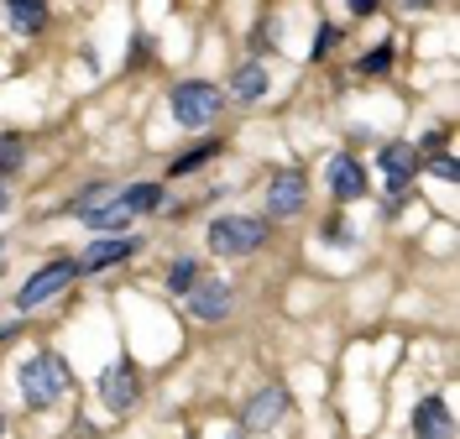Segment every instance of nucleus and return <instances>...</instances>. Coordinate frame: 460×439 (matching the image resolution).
<instances>
[{
    "label": "nucleus",
    "instance_id": "nucleus-12",
    "mask_svg": "<svg viewBox=\"0 0 460 439\" xmlns=\"http://www.w3.org/2000/svg\"><path fill=\"white\" fill-rule=\"evenodd\" d=\"M330 189H335V199H361L367 194V173H361V162L356 157H330Z\"/></svg>",
    "mask_w": 460,
    "mask_h": 439
},
{
    "label": "nucleus",
    "instance_id": "nucleus-18",
    "mask_svg": "<svg viewBox=\"0 0 460 439\" xmlns=\"http://www.w3.org/2000/svg\"><path fill=\"white\" fill-rule=\"evenodd\" d=\"M27 162V146H22V136H0V178L16 173Z\"/></svg>",
    "mask_w": 460,
    "mask_h": 439
},
{
    "label": "nucleus",
    "instance_id": "nucleus-11",
    "mask_svg": "<svg viewBox=\"0 0 460 439\" xmlns=\"http://www.w3.org/2000/svg\"><path fill=\"white\" fill-rule=\"evenodd\" d=\"M137 246H142L137 235H111V241H94V246L84 251V262H79V272H105V267L126 262V257H131Z\"/></svg>",
    "mask_w": 460,
    "mask_h": 439
},
{
    "label": "nucleus",
    "instance_id": "nucleus-24",
    "mask_svg": "<svg viewBox=\"0 0 460 439\" xmlns=\"http://www.w3.org/2000/svg\"><path fill=\"white\" fill-rule=\"evenodd\" d=\"M350 11H356V16H372V11H376V0H350Z\"/></svg>",
    "mask_w": 460,
    "mask_h": 439
},
{
    "label": "nucleus",
    "instance_id": "nucleus-23",
    "mask_svg": "<svg viewBox=\"0 0 460 439\" xmlns=\"http://www.w3.org/2000/svg\"><path fill=\"white\" fill-rule=\"evenodd\" d=\"M330 48H335V27H324V31H319V42H314V53H330Z\"/></svg>",
    "mask_w": 460,
    "mask_h": 439
},
{
    "label": "nucleus",
    "instance_id": "nucleus-21",
    "mask_svg": "<svg viewBox=\"0 0 460 439\" xmlns=\"http://www.w3.org/2000/svg\"><path fill=\"white\" fill-rule=\"evenodd\" d=\"M429 168H434V173H439V178H456V157H434Z\"/></svg>",
    "mask_w": 460,
    "mask_h": 439
},
{
    "label": "nucleus",
    "instance_id": "nucleus-26",
    "mask_svg": "<svg viewBox=\"0 0 460 439\" xmlns=\"http://www.w3.org/2000/svg\"><path fill=\"white\" fill-rule=\"evenodd\" d=\"M5 205H11V194H5V183H0V215H5Z\"/></svg>",
    "mask_w": 460,
    "mask_h": 439
},
{
    "label": "nucleus",
    "instance_id": "nucleus-22",
    "mask_svg": "<svg viewBox=\"0 0 460 439\" xmlns=\"http://www.w3.org/2000/svg\"><path fill=\"white\" fill-rule=\"evenodd\" d=\"M324 241H350V225H341V220H335V225H324Z\"/></svg>",
    "mask_w": 460,
    "mask_h": 439
},
{
    "label": "nucleus",
    "instance_id": "nucleus-6",
    "mask_svg": "<svg viewBox=\"0 0 460 439\" xmlns=\"http://www.w3.org/2000/svg\"><path fill=\"white\" fill-rule=\"evenodd\" d=\"M283 413H288V392H283V387H261L257 398L241 408V429H257V435H261V429H272Z\"/></svg>",
    "mask_w": 460,
    "mask_h": 439
},
{
    "label": "nucleus",
    "instance_id": "nucleus-14",
    "mask_svg": "<svg viewBox=\"0 0 460 439\" xmlns=\"http://www.w3.org/2000/svg\"><path fill=\"white\" fill-rule=\"evenodd\" d=\"M5 27L22 31V37L42 31L48 27V5H42V0H5Z\"/></svg>",
    "mask_w": 460,
    "mask_h": 439
},
{
    "label": "nucleus",
    "instance_id": "nucleus-5",
    "mask_svg": "<svg viewBox=\"0 0 460 439\" xmlns=\"http://www.w3.org/2000/svg\"><path fill=\"white\" fill-rule=\"evenodd\" d=\"M79 277V262H48L42 272H31V283H22V293H16V303L22 309H37V303H48V298H58V293L68 288Z\"/></svg>",
    "mask_w": 460,
    "mask_h": 439
},
{
    "label": "nucleus",
    "instance_id": "nucleus-16",
    "mask_svg": "<svg viewBox=\"0 0 460 439\" xmlns=\"http://www.w3.org/2000/svg\"><path fill=\"white\" fill-rule=\"evenodd\" d=\"M199 283V267H194V257H178V262H168V288L172 293H189Z\"/></svg>",
    "mask_w": 460,
    "mask_h": 439
},
{
    "label": "nucleus",
    "instance_id": "nucleus-9",
    "mask_svg": "<svg viewBox=\"0 0 460 439\" xmlns=\"http://www.w3.org/2000/svg\"><path fill=\"white\" fill-rule=\"evenodd\" d=\"M189 309H194V320H226L230 314V288L226 283H215V277H209V283H194V288H189Z\"/></svg>",
    "mask_w": 460,
    "mask_h": 439
},
{
    "label": "nucleus",
    "instance_id": "nucleus-1",
    "mask_svg": "<svg viewBox=\"0 0 460 439\" xmlns=\"http://www.w3.org/2000/svg\"><path fill=\"white\" fill-rule=\"evenodd\" d=\"M152 209H163V189L157 183H131V189L111 194L100 209L79 215V220L89 231H120V225H131V215H152Z\"/></svg>",
    "mask_w": 460,
    "mask_h": 439
},
{
    "label": "nucleus",
    "instance_id": "nucleus-27",
    "mask_svg": "<svg viewBox=\"0 0 460 439\" xmlns=\"http://www.w3.org/2000/svg\"><path fill=\"white\" fill-rule=\"evenodd\" d=\"M402 5H413V11H419V5H434V0H402Z\"/></svg>",
    "mask_w": 460,
    "mask_h": 439
},
{
    "label": "nucleus",
    "instance_id": "nucleus-4",
    "mask_svg": "<svg viewBox=\"0 0 460 439\" xmlns=\"http://www.w3.org/2000/svg\"><path fill=\"white\" fill-rule=\"evenodd\" d=\"M22 392H27L31 408H48V403H58L63 392H68V366L58 361V356H31V361H22Z\"/></svg>",
    "mask_w": 460,
    "mask_h": 439
},
{
    "label": "nucleus",
    "instance_id": "nucleus-7",
    "mask_svg": "<svg viewBox=\"0 0 460 439\" xmlns=\"http://www.w3.org/2000/svg\"><path fill=\"white\" fill-rule=\"evenodd\" d=\"M100 392H105V403H111L115 413L131 408V403L142 398V377H137V366H131V361H115L111 372H105V382H100Z\"/></svg>",
    "mask_w": 460,
    "mask_h": 439
},
{
    "label": "nucleus",
    "instance_id": "nucleus-19",
    "mask_svg": "<svg viewBox=\"0 0 460 439\" xmlns=\"http://www.w3.org/2000/svg\"><path fill=\"white\" fill-rule=\"evenodd\" d=\"M105 199H111V189H105V183H89L84 194L74 199V215H89V209H100Z\"/></svg>",
    "mask_w": 460,
    "mask_h": 439
},
{
    "label": "nucleus",
    "instance_id": "nucleus-13",
    "mask_svg": "<svg viewBox=\"0 0 460 439\" xmlns=\"http://www.w3.org/2000/svg\"><path fill=\"white\" fill-rule=\"evenodd\" d=\"M376 162H382V178H387L393 189H402L408 178L419 173V152H413V146H402V142H387Z\"/></svg>",
    "mask_w": 460,
    "mask_h": 439
},
{
    "label": "nucleus",
    "instance_id": "nucleus-10",
    "mask_svg": "<svg viewBox=\"0 0 460 439\" xmlns=\"http://www.w3.org/2000/svg\"><path fill=\"white\" fill-rule=\"evenodd\" d=\"M413 435L419 439H456V424H450L445 398H424V403L413 408Z\"/></svg>",
    "mask_w": 460,
    "mask_h": 439
},
{
    "label": "nucleus",
    "instance_id": "nucleus-17",
    "mask_svg": "<svg viewBox=\"0 0 460 439\" xmlns=\"http://www.w3.org/2000/svg\"><path fill=\"white\" fill-rule=\"evenodd\" d=\"M215 152H220L215 142H199V146H189V152H183V157L172 162V178H183V173H194V168H204V162H209Z\"/></svg>",
    "mask_w": 460,
    "mask_h": 439
},
{
    "label": "nucleus",
    "instance_id": "nucleus-15",
    "mask_svg": "<svg viewBox=\"0 0 460 439\" xmlns=\"http://www.w3.org/2000/svg\"><path fill=\"white\" fill-rule=\"evenodd\" d=\"M267 84H272V79H267V68H261V63L235 68V94H241V100H261V94H267Z\"/></svg>",
    "mask_w": 460,
    "mask_h": 439
},
{
    "label": "nucleus",
    "instance_id": "nucleus-8",
    "mask_svg": "<svg viewBox=\"0 0 460 439\" xmlns=\"http://www.w3.org/2000/svg\"><path fill=\"white\" fill-rule=\"evenodd\" d=\"M304 209V173H278L272 178V189H267V215H278V220H288V215H298Z\"/></svg>",
    "mask_w": 460,
    "mask_h": 439
},
{
    "label": "nucleus",
    "instance_id": "nucleus-25",
    "mask_svg": "<svg viewBox=\"0 0 460 439\" xmlns=\"http://www.w3.org/2000/svg\"><path fill=\"white\" fill-rule=\"evenodd\" d=\"M16 335V324H0V340H11Z\"/></svg>",
    "mask_w": 460,
    "mask_h": 439
},
{
    "label": "nucleus",
    "instance_id": "nucleus-3",
    "mask_svg": "<svg viewBox=\"0 0 460 439\" xmlns=\"http://www.w3.org/2000/svg\"><path fill=\"white\" fill-rule=\"evenodd\" d=\"M209 251L215 257H252L261 241H267V225L252 220V215H220V220H209Z\"/></svg>",
    "mask_w": 460,
    "mask_h": 439
},
{
    "label": "nucleus",
    "instance_id": "nucleus-20",
    "mask_svg": "<svg viewBox=\"0 0 460 439\" xmlns=\"http://www.w3.org/2000/svg\"><path fill=\"white\" fill-rule=\"evenodd\" d=\"M387 63H393V42H382V48H372V53L361 58V74H387Z\"/></svg>",
    "mask_w": 460,
    "mask_h": 439
},
{
    "label": "nucleus",
    "instance_id": "nucleus-2",
    "mask_svg": "<svg viewBox=\"0 0 460 439\" xmlns=\"http://www.w3.org/2000/svg\"><path fill=\"white\" fill-rule=\"evenodd\" d=\"M220 105H226V94H220L215 84H204V79H183V84H172V94H168L172 120H178V126H189V131L215 126Z\"/></svg>",
    "mask_w": 460,
    "mask_h": 439
}]
</instances>
